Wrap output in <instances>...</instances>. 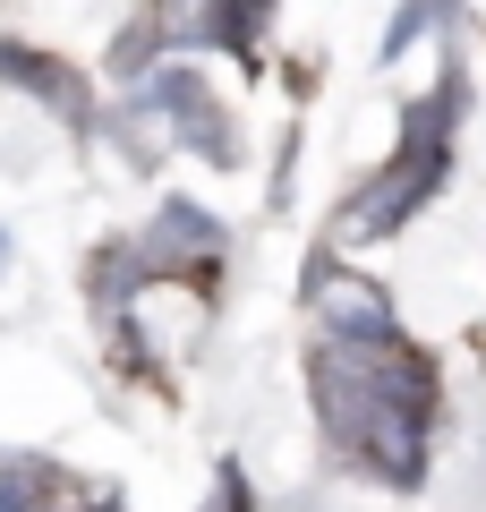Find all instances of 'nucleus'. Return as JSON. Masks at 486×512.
Returning a JSON list of instances; mask_svg holds the SVG:
<instances>
[{
  "mask_svg": "<svg viewBox=\"0 0 486 512\" xmlns=\"http://www.w3.org/2000/svg\"><path fill=\"white\" fill-rule=\"evenodd\" d=\"M316 410L333 436H350L393 487H410L427 470V410L435 384L410 350H393V333H324L316 350Z\"/></svg>",
  "mask_w": 486,
  "mask_h": 512,
  "instance_id": "nucleus-1",
  "label": "nucleus"
},
{
  "mask_svg": "<svg viewBox=\"0 0 486 512\" xmlns=\"http://www.w3.org/2000/svg\"><path fill=\"white\" fill-rule=\"evenodd\" d=\"M444 137H452V103H418L410 120H401V146H393V163H384L376 197L350 214V231H359V239L401 231V222H410L418 205L444 188Z\"/></svg>",
  "mask_w": 486,
  "mask_h": 512,
  "instance_id": "nucleus-2",
  "label": "nucleus"
},
{
  "mask_svg": "<svg viewBox=\"0 0 486 512\" xmlns=\"http://www.w3.org/2000/svg\"><path fill=\"white\" fill-rule=\"evenodd\" d=\"M316 316H324V333H393L384 291H367V282H350V274H324L316 282Z\"/></svg>",
  "mask_w": 486,
  "mask_h": 512,
  "instance_id": "nucleus-3",
  "label": "nucleus"
}]
</instances>
